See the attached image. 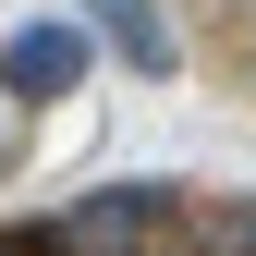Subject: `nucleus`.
Returning <instances> with one entry per match:
<instances>
[{
  "label": "nucleus",
  "mask_w": 256,
  "mask_h": 256,
  "mask_svg": "<svg viewBox=\"0 0 256 256\" xmlns=\"http://www.w3.org/2000/svg\"><path fill=\"white\" fill-rule=\"evenodd\" d=\"M183 244V196L171 183H98L61 220V256H171Z\"/></svg>",
  "instance_id": "nucleus-1"
},
{
  "label": "nucleus",
  "mask_w": 256,
  "mask_h": 256,
  "mask_svg": "<svg viewBox=\"0 0 256 256\" xmlns=\"http://www.w3.org/2000/svg\"><path fill=\"white\" fill-rule=\"evenodd\" d=\"M86 24L122 49V74H171V24H158V0H86Z\"/></svg>",
  "instance_id": "nucleus-3"
},
{
  "label": "nucleus",
  "mask_w": 256,
  "mask_h": 256,
  "mask_svg": "<svg viewBox=\"0 0 256 256\" xmlns=\"http://www.w3.org/2000/svg\"><path fill=\"white\" fill-rule=\"evenodd\" d=\"M0 256H49V244H37V232H0Z\"/></svg>",
  "instance_id": "nucleus-5"
},
{
  "label": "nucleus",
  "mask_w": 256,
  "mask_h": 256,
  "mask_svg": "<svg viewBox=\"0 0 256 256\" xmlns=\"http://www.w3.org/2000/svg\"><path fill=\"white\" fill-rule=\"evenodd\" d=\"M86 86V24H24V37H0V98L12 110H61Z\"/></svg>",
  "instance_id": "nucleus-2"
},
{
  "label": "nucleus",
  "mask_w": 256,
  "mask_h": 256,
  "mask_svg": "<svg viewBox=\"0 0 256 256\" xmlns=\"http://www.w3.org/2000/svg\"><path fill=\"white\" fill-rule=\"evenodd\" d=\"M220 256H256V196H244L232 220H220Z\"/></svg>",
  "instance_id": "nucleus-4"
}]
</instances>
